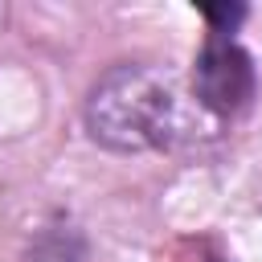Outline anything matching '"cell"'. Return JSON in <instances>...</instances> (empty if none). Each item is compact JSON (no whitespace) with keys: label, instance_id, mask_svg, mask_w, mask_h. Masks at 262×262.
I'll return each instance as SVG.
<instances>
[{"label":"cell","instance_id":"cell-2","mask_svg":"<svg viewBox=\"0 0 262 262\" xmlns=\"http://www.w3.org/2000/svg\"><path fill=\"white\" fill-rule=\"evenodd\" d=\"M192 94L213 119H229L250 106L254 98V61L233 37L209 33L196 66H192Z\"/></svg>","mask_w":262,"mask_h":262},{"label":"cell","instance_id":"cell-3","mask_svg":"<svg viewBox=\"0 0 262 262\" xmlns=\"http://www.w3.org/2000/svg\"><path fill=\"white\" fill-rule=\"evenodd\" d=\"M29 262H82V242H78L74 229L53 225V229H45V233L33 242Z\"/></svg>","mask_w":262,"mask_h":262},{"label":"cell","instance_id":"cell-5","mask_svg":"<svg viewBox=\"0 0 262 262\" xmlns=\"http://www.w3.org/2000/svg\"><path fill=\"white\" fill-rule=\"evenodd\" d=\"M213 262H217V258H213Z\"/></svg>","mask_w":262,"mask_h":262},{"label":"cell","instance_id":"cell-4","mask_svg":"<svg viewBox=\"0 0 262 262\" xmlns=\"http://www.w3.org/2000/svg\"><path fill=\"white\" fill-rule=\"evenodd\" d=\"M242 16H246L242 4H205V20L213 25L209 33H217V37H229V33L242 25Z\"/></svg>","mask_w":262,"mask_h":262},{"label":"cell","instance_id":"cell-1","mask_svg":"<svg viewBox=\"0 0 262 262\" xmlns=\"http://www.w3.org/2000/svg\"><path fill=\"white\" fill-rule=\"evenodd\" d=\"M86 131L111 151H164L213 131L196 94L160 66H115L86 98Z\"/></svg>","mask_w":262,"mask_h":262}]
</instances>
